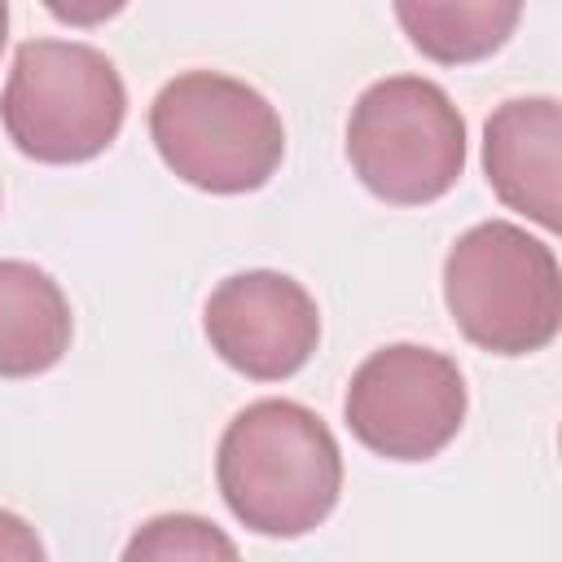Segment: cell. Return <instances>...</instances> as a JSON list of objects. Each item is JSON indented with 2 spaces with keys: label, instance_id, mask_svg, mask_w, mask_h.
I'll return each instance as SVG.
<instances>
[{
  "label": "cell",
  "instance_id": "13",
  "mask_svg": "<svg viewBox=\"0 0 562 562\" xmlns=\"http://www.w3.org/2000/svg\"><path fill=\"white\" fill-rule=\"evenodd\" d=\"M4 40H9V4L0 0V53H4Z\"/></svg>",
  "mask_w": 562,
  "mask_h": 562
},
{
  "label": "cell",
  "instance_id": "9",
  "mask_svg": "<svg viewBox=\"0 0 562 562\" xmlns=\"http://www.w3.org/2000/svg\"><path fill=\"white\" fill-rule=\"evenodd\" d=\"M70 338L75 316L61 285L26 259H0V378L48 373Z\"/></svg>",
  "mask_w": 562,
  "mask_h": 562
},
{
  "label": "cell",
  "instance_id": "10",
  "mask_svg": "<svg viewBox=\"0 0 562 562\" xmlns=\"http://www.w3.org/2000/svg\"><path fill=\"white\" fill-rule=\"evenodd\" d=\"M408 44L439 66H470L509 44L522 22L518 0H395Z\"/></svg>",
  "mask_w": 562,
  "mask_h": 562
},
{
  "label": "cell",
  "instance_id": "8",
  "mask_svg": "<svg viewBox=\"0 0 562 562\" xmlns=\"http://www.w3.org/2000/svg\"><path fill=\"white\" fill-rule=\"evenodd\" d=\"M483 171L492 193L558 233V184H562V105L558 97L501 101L483 123Z\"/></svg>",
  "mask_w": 562,
  "mask_h": 562
},
{
  "label": "cell",
  "instance_id": "5",
  "mask_svg": "<svg viewBox=\"0 0 562 562\" xmlns=\"http://www.w3.org/2000/svg\"><path fill=\"white\" fill-rule=\"evenodd\" d=\"M347 162L378 202H439L465 171V119L435 79L386 75L351 105Z\"/></svg>",
  "mask_w": 562,
  "mask_h": 562
},
{
  "label": "cell",
  "instance_id": "2",
  "mask_svg": "<svg viewBox=\"0 0 562 562\" xmlns=\"http://www.w3.org/2000/svg\"><path fill=\"white\" fill-rule=\"evenodd\" d=\"M149 140L167 171L202 193H255L285 158L277 105L246 79L184 70L149 105Z\"/></svg>",
  "mask_w": 562,
  "mask_h": 562
},
{
  "label": "cell",
  "instance_id": "11",
  "mask_svg": "<svg viewBox=\"0 0 562 562\" xmlns=\"http://www.w3.org/2000/svg\"><path fill=\"white\" fill-rule=\"evenodd\" d=\"M119 562H241V553L202 514H154L127 536Z\"/></svg>",
  "mask_w": 562,
  "mask_h": 562
},
{
  "label": "cell",
  "instance_id": "3",
  "mask_svg": "<svg viewBox=\"0 0 562 562\" xmlns=\"http://www.w3.org/2000/svg\"><path fill=\"white\" fill-rule=\"evenodd\" d=\"M443 303L452 325L479 351H544L562 325L558 255L522 224L483 220L465 228L443 255Z\"/></svg>",
  "mask_w": 562,
  "mask_h": 562
},
{
  "label": "cell",
  "instance_id": "6",
  "mask_svg": "<svg viewBox=\"0 0 562 562\" xmlns=\"http://www.w3.org/2000/svg\"><path fill=\"white\" fill-rule=\"evenodd\" d=\"M465 378L452 356L391 342L360 360L347 382V430L386 461H430L465 426Z\"/></svg>",
  "mask_w": 562,
  "mask_h": 562
},
{
  "label": "cell",
  "instance_id": "12",
  "mask_svg": "<svg viewBox=\"0 0 562 562\" xmlns=\"http://www.w3.org/2000/svg\"><path fill=\"white\" fill-rule=\"evenodd\" d=\"M0 562H48L40 531L13 509H0Z\"/></svg>",
  "mask_w": 562,
  "mask_h": 562
},
{
  "label": "cell",
  "instance_id": "7",
  "mask_svg": "<svg viewBox=\"0 0 562 562\" xmlns=\"http://www.w3.org/2000/svg\"><path fill=\"white\" fill-rule=\"evenodd\" d=\"M202 329L228 369L250 382H281L312 360L321 342V312L303 281L250 268L224 277L206 294Z\"/></svg>",
  "mask_w": 562,
  "mask_h": 562
},
{
  "label": "cell",
  "instance_id": "4",
  "mask_svg": "<svg viewBox=\"0 0 562 562\" xmlns=\"http://www.w3.org/2000/svg\"><path fill=\"white\" fill-rule=\"evenodd\" d=\"M127 119L119 66L79 40H26L13 53L0 123L22 158L70 167L105 154Z\"/></svg>",
  "mask_w": 562,
  "mask_h": 562
},
{
  "label": "cell",
  "instance_id": "1",
  "mask_svg": "<svg viewBox=\"0 0 562 562\" xmlns=\"http://www.w3.org/2000/svg\"><path fill=\"white\" fill-rule=\"evenodd\" d=\"M215 483L228 514L272 540L316 531L342 492L334 430L299 400H255L220 435Z\"/></svg>",
  "mask_w": 562,
  "mask_h": 562
}]
</instances>
